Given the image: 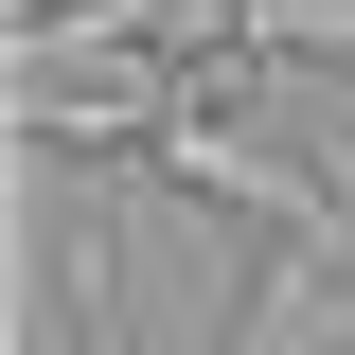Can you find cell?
<instances>
[{
    "label": "cell",
    "mask_w": 355,
    "mask_h": 355,
    "mask_svg": "<svg viewBox=\"0 0 355 355\" xmlns=\"http://www.w3.org/2000/svg\"><path fill=\"white\" fill-rule=\"evenodd\" d=\"M355 320V214H284L266 266L231 284V355H338Z\"/></svg>",
    "instance_id": "obj_1"
},
{
    "label": "cell",
    "mask_w": 355,
    "mask_h": 355,
    "mask_svg": "<svg viewBox=\"0 0 355 355\" xmlns=\"http://www.w3.org/2000/svg\"><path fill=\"white\" fill-rule=\"evenodd\" d=\"M53 284H71L89 355H142V338H125V249H107V231H53Z\"/></svg>",
    "instance_id": "obj_2"
}]
</instances>
